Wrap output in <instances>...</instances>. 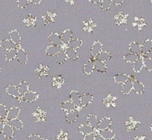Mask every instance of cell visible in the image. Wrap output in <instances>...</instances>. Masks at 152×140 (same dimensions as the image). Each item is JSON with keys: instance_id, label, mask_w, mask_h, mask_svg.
Masks as SVG:
<instances>
[{"instance_id": "2", "label": "cell", "mask_w": 152, "mask_h": 140, "mask_svg": "<svg viewBox=\"0 0 152 140\" xmlns=\"http://www.w3.org/2000/svg\"><path fill=\"white\" fill-rule=\"evenodd\" d=\"M117 100V97L113 96L111 94H109L103 99V103L107 108H113V107H116Z\"/></svg>"}, {"instance_id": "45", "label": "cell", "mask_w": 152, "mask_h": 140, "mask_svg": "<svg viewBox=\"0 0 152 140\" xmlns=\"http://www.w3.org/2000/svg\"><path fill=\"white\" fill-rule=\"evenodd\" d=\"M113 5V2L111 0H102L100 3V7L102 11H107L111 8Z\"/></svg>"}, {"instance_id": "37", "label": "cell", "mask_w": 152, "mask_h": 140, "mask_svg": "<svg viewBox=\"0 0 152 140\" xmlns=\"http://www.w3.org/2000/svg\"><path fill=\"white\" fill-rule=\"evenodd\" d=\"M143 67H144V65H143L142 57L140 56L137 59V61L133 63V71L136 73H139V72H141Z\"/></svg>"}, {"instance_id": "43", "label": "cell", "mask_w": 152, "mask_h": 140, "mask_svg": "<svg viewBox=\"0 0 152 140\" xmlns=\"http://www.w3.org/2000/svg\"><path fill=\"white\" fill-rule=\"evenodd\" d=\"M141 55H137L133 53H128L123 57V60L127 63H135Z\"/></svg>"}, {"instance_id": "32", "label": "cell", "mask_w": 152, "mask_h": 140, "mask_svg": "<svg viewBox=\"0 0 152 140\" xmlns=\"http://www.w3.org/2000/svg\"><path fill=\"white\" fill-rule=\"evenodd\" d=\"M129 50L131 51V53L135 54L137 55H142V51H141V46L138 43L135 41L131 42L128 46Z\"/></svg>"}, {"instance_id": "25", "label": "cell", "mask_w": 152, "mask_h": 140, "mask_svg": "<svg viewBox=\"0 0 152 140\" xmlns=\"http://www.w3.org/2000/svg\"><path fill=\"white\" fill-rule=\"evenodd\" d=\"M82 44H83L82 40H80V39L78 38H76V39H72V40H70V41L66 45V48H69V49H75V50H76V49L81 48V46H82Z\"/></svg>"}, {"instance_id": "31", "label": "cell", "mask_w": 152, "mask_h": 140, "mask_svg": "<svg viewBox=\"0 0 152 140\" xmlns=\"http://www.w3.org/2000/svg\"><path fill=\"white\" fill-rule=\"evenodd\" d=\"M5 123L8 124V125H9L11 128L16 130H21L23 129V127H24L23 122L19 119H13V120L8 121V122H5Z\"/></svg>"}, {"instance_id": "24", "label": "cell", "mask_w": 152, "mask_h": 140, "mask_svg": "<svg viewBox=\"0 0 152 140\" xmlns=\"http://www.w3.org/2000/svg\"><path fill=\"white\" fill-rule=\"evenodd\" d=\"M87 123L90 126H91L92 128L94 130H97L98 125H99V120L98 119L97 116L95 114H90L87 118Z\"/></svg>"}, {"instance_id": "28", "label": "cell", "mask_w": 152, "mask_h": 140, "mask_svg": "<svg viewBox=\"0 0 152 140\" xmlns=\"http://www.w3.org/2000/svg\"><path fill=\"white\" fill-rule=\"evenodd\" d=\"M64 52H65L66 55L67 59H69L71 61H78V58H79L78 52H77L76 50H75V49L66 48L64 49Z\"/></svg>"}, {"instance_id": "54", "label": "cell", "mask_w": 152, "mask_h": 140, "mask_svg": "<svg viewBox=\"0 0 152 140\" xmlns=\"http://www.w3.org/2000/svg\"><path fill=\"white\" fill-rule=\"evenodd\" d=\"M28 2L29 3L34 4V5H39L41 2V1L40 0H30Z\"/></svg>"}, {"instance_id": "20", "label": "cell", "mask_w": 152, "mask_h": 140, "mask_svg": "<svg viewBox=\"0 0 152 140\" xmlns=\"http://www.w3.org/2000/svg\"><path fill=\"white\" fill-rule=\"evenodd\" d=\"M81 96L80 93L76 90H72L69 93V100L75 105L76 107L80 106V101H81Z\"/></svg>"}, {"instance_id": "53", "label": "cell", "mask_w": 152, "mask_h": 140, "mask_svg": "<svg viewBox=\"0 0 152 140\" xmlns=\"http://www.w3.org/2000/svg\"><path fill=\"white\" fill-rule=\"evenodd\" d=\"M113 5H121L123 4V0H113Z\"/></svg>"}, {"instance_id": "48", "label": "cell", "mask_w": 152, "mask_h": 140, "mask_svg": "<svg viewBox=\"0 0 152 140\" xmlns=\"http://www.w3.org/2000/svg\"><path fill=\"white\" fill-rule=\"evenodd\" d=\"M57 140H70L69 138L68 133L64 131L63 130H61L60 132L58 133L57 136Z\"/></svg>"}, {"instance_id": "29", "label": "cell", "mask_w": 152, "mask_h": 140, "mask_svg": "<svg viewBox=\"0 0 152 140\" xmlns=\"http://www.w3.org/2000/svg\"><path fill=\"white\" fill-rule=\"evenodd\" d=\"M64 83H65V80L63 78L62 75H58V76L53 77L52 79V86L55 88H61L64 85Z\"/></svg>"}, {"instance_id": "23", "label": "cell", "mask_w": 152, "mask_h": 140, "mask_svg": "<svg viewBox=\"0 0 152 140\" xmlns=\"http://www.w3.org/2000/svg\"><path fill=\"white\" fill-rule=\"evenodd\" d=\"M0 47H2V49H5V51H8L11 50V49L19 48L18 46H17L15 44H14L9 39H5V40H1V41H0Z\"/></svg>"}, {"instance_id": "56", "label": "cell", "mask_w": 152, "mask_h": 140, "mask_svg": "<svg viewBox=\"0 0 152 140\" xmlns=\"http://www.w3.org/2000/svg\"><path fill=\"white\" fill-rule=\"evenodd\" d=\"M143 56H146L147 58H150V59L152 60V50L150 51V52H149L148 54H146L145 55H143Z\"/></svg>"}, {"instance_id": "51", "label": "cell", "mask_w": 152, "mask_h": 140, "mask_svg": "<svg viewBox=\"0 0 152 140\" xmlns=\"http://www.w3.org/2000/svg\"><path fill=\"white\" fill-rule=\"evenodd\" d=\"M135 22L137 26L142 27V26H145V20L143 18H136L135 17Z\"/></svg>"}, {"instance_id": "17", "label": "cell", "mask_w": 152, "mask_h": 140, "mask_svg": "<svg viewBox=\"0 0 152 140\" xmlns=\"http://www.w3.org/2000/svg\"><path fill=\"white\" fill-rule=\"evenodd\" d=\"M133 79L134 78H131V76H130L129 79L122 84V93L124 95L130 94L133 90Z\"/></svg>"}, {"instance_id": "63", "label": "cell", "mask_w": 152, "mask_h": 140, "mask_svg": "<svg viewBox=\"0 0 152 140\" xmlns=\"http://www.w3.org/2000/svg\"><path fill=\"white\" fill-rule=\"evenodd\" d=\"M151 3H152V1H151Z\"/></svg>"}, {"instance_id": "19", "label": "cell", "mask_w": 152, "mask_h": 140, "mask_svg": "<svg viewBox=\"0 0 152 140\" xmlns=\"http://www.w3.org/2000/svg\"><path fill=\"white\" fill-rule=\"evenodd\" d=\"M94 60H89L88 61L86 62V63L84 65V67H83V72H84V74L89 75H91L93 73V72L95 69L94 66Z\"/></svg>"}, {"instance_id": "34", "label": "cell", "mask_w": 152, "mask_h": 140, "mask_svg": "<svg viewBox=\"0 0 152 140\" xmlns=\"http://www.w3.org/2000/svg\"><path fill=\"white\" fill-rule=\"evenodd\" d=\"M2 133L6 139H12L14 136V129L11 128L9 125L5 123Z\"/></svg>"}, {"instance_id": "39", "label": "cell", "mask_w": 152, "mask_h": 140, "mask_svg": "<svg viewBox=\"0 0 152 140\" xmlns=\"http://www.w3.org/2000/svg\"><path fill=\"white\" fill-rule=\"evenodd\" d=\"M55 17H56L55 13H52L48 11V12L43 17V21L44 25H48L49 24V23H54V22H55Z\"/></svg>"}, {"instance_id": "47", "label": "cell", "mask_w": 152, "mask_h": 140, "mask_svg": "<svg viewBox=\"0 0 152 140\" xmlns=\"http://www.w3.org/2000/svg\"><path fill=\"white\" fill-rule=\"evenodd\" d=\"M8 110V108H7V107L4 104H0V118H1V119L5 120Z\"/></svg>"}, {"instance_id": "13", "label": "cell", "mask_w": 152, "mask_h": 140, "mask_svg": "<svg viewBox=\"0 0 152 140\" xmlns=\"http://www.w3.org/2000/svg\"><path fill=\"white\" fill-rule=\"evenodd\" d=\"M33 116L36 119L37 122H46V113L43 110L40 109V107H37L36 111L33 113Z\"/></svg>"}, {"instance_id": "1", "label": "cell", "mask_w": 152, "mask_h": 140, "mask_svg": "<svg viewBox=\"0 0 152 140\" xmlns=\"http://www.w3.org/2000/svg\"><path fill=\"white\" fill-rule=\"evenodd\" d=\"M39 98V94L35 91H30L29 90L24 96L20 97L19 101L20 102L25 101V102H28V103H31V102L35 101H37Z\"/></svg>"}, {"instance_id": "16", "label": "cell", "mask_w": 152, "mask_h": 140, "mask_svg": "<svg viewBox=\"0 0 152 140\" xmlns=\"http://www.w3.org/2000/svg\"><path fill=\"white\" fill-rule=\"evenodd\" d=\"M93 101V96L90 93H86L81 96V101H80V107H85L89 106Z\"/></svg>"}, {"instance_id": "18", "label": "cell", "mask_w": 152, "mask_h": 140, "mask_svg": "<svg viewBox=\"0 0 152 140\" xmlns=\"http://www.w3.org/2000/svg\"><path fill=\"white\" fill-rule=\"evenodd\" d=\"M133 90L139 95L142 94L145 91V87L142 83L134 78L133 79Z\"/></svg>"}, {"instance_id": "40", "label": "cell", "mask_w": 152, "mask_h": 140, "mask_svg": "<svg viewBox=\"0 0 152 140\" xmlns=\"http://www.w3.org/2000/svg\"><path fill=\"white\" fill-rule=\"evenodd\" d=\"M130 78V75H127V74H117L113 77L114 81L116 84H124Z\"/></svg>"}, {"instance_id": "22", "label": "cell", "mask_w": 152, "mask_h": 140, "mask_svg": "<svg viewBox=\"0 0 152 140\" xmlns=\"http://www.w3.org/2000/svg\"><path fill=\"white\" fill-rule=\"evenodd\" d=\"M96 27V24L92 19L83 21V29L88 33H92L93 29Z\"/></svg>"}, {"instance_id": "11", "label": "cell", "mask_w": 152, "mask_h": 140, "mask_svg": "<svg viewBox=\"0 0 152 140\" xmlns=\"http://www.w3.org/2000/svg\"><path fill=\"white\" fill-rule=\"evenodd\" d=\"M5 91L8 93L9 96H11V97L14 98H17V100H19L20 98V93L18 91V87L17 86L14 85V84H9L8 87L5 89Z\"/></svg>"}, {"instance_id": "4", "label": "cell", "mask_w": 152, "mask_h": 140, "mask_svg": "<svg viewBox=\"0 0 152 140\" xmlns=\"http://www.w3.org/2000/svg\"><path fill=\"white\" fill-rule=\"evenodd\" d=\"M80 114V110L78 108L75 109V110H71L69 112H67L66 115V120L68 123L72 124L75 122L77 121L78 118L79 117Z\"/></svg>"}, {"instance_id": "33", "label": "cell", "mask_w": 152, "mask_h": 140, "mask_svg": "<svg viewBox=\"0 0 152 140\" xmlns=\"http://www.w3.org/2000/svg\"><path fill=\"white\" fill-rule=\"evenodd\" d=\"M78 131L81 133L83 135L86 136L88 135V134L93 133L95 132V130L92 128L91 126L87 124V125H81L79 127H78Z\"/></svg>"}, {"instance_id": "44", "label": "cell", "mask_w": 152, "mask_h": 140, "mask_svg": "<svg viewBox=\"0 0 152 140\" xmlns=\"http://www.w3.org/2000/svg\"><path fill=\"white\" fill-rule=\"evenodd\" d=\"M55 59H56V62L58 64H63L66 61L67 58H66V55L65 52L64 50H61L58 55L55 56Z\"/></svg>"}, {"instance_id": "35", "label": "cell", "mask_w": 152, "mask_h": 140, "mask_svg": "<svg viewBox=\"0 0 152 140\" xmlns=\"http://www.w3.org/2000/svg\"><path fill=\"white\" fill-rule=\"evenodd\" d=\"M76 106L70 100L66 101H64L62 104H61V110H64L67 113V112H69L71 110H75L76 109Z\"/></svg>"}, {"instance_id": "59", "label": "cell", "mask_w": 152, "mask_h": 140, "mask_svg": "<svg viewBox=\"0 0 152 140\" xmlns=\"http://www.w3.org/2000/svg\"><path fill=\"white\" fill-rule=\"evenodd\" d=\"M4 122H5V120L0 118V123H4Z\"/></svg>"}, {"instance_id": "50", "label": "cell", "mask_w": 152, "mask_h": 140, "mask_svg": "<svg viewBox=\"0 0 152 140\" xmlns=\"http://www.w3.org/2000/svg\"><path fill=\"white\" fill-rule=\"evenodd\" d=\"M28 140H44L41 136L38 134H31L28 137Z\"/></svg>"}, {"instance_id": "27", "label": "cell", "mask_w": 152, "mask_h": 140, "mask_svg": "<svg viewBox=\"0 0 152 140\" xmlns=\"http://www.w3.org/2000/svg\"><path fill=\"white\" fill-rule=\"evenodd\" d=\"M94 66L95 69L97 71V72H101V73H105L107 72V67L106 63L104 62H102V61H99V60H94Z\"/></svg>"}, {"instance_id": "58", "label": "cell", "mask_w": 152, "mask_h": 140, "mask_svg": "<svg viewBox=\"0 0 152 140\" xmlns=\"http://www.w3.org/2000/svg\"><path fill=\"white\" fill-rule=\"evenodd\" d=\"M145 136H137L135 137L134 140H145Z\"/></svg>"}, {"instance_id": "3", "label": "cell", "mask_w": 152, "mask_h": 140, "mask_svg": "<svg viewBox=\"0 0 152 140\" xmlns=\"http://www.w3.org/2000/svg\"><path fill=\"white\" fill-rule=\"evenodd\" d=\"M17 61L20 63L21 65H26L28 61V57L26 51L21 47H19L17 49Z\"/></svg>"}, {"instance_id": "14", "label": "cell", "mask_w": 152, "mask_h": 140, "mask_svg": "<svg viewBox=\"0 0 152 140\" xmlns=\"http://www.w3.org/2000/svg\"><path fill=\"white\" fill-rule=\"evenodd\" d=\"M125 126H126V129L128 131H135L138 128L139 125H140V122L138 121L135 120L133 119L132 117H130V119L128 121L125 122Z\"/></svg>"}, {"instance_id": "9", "label": "cell", "mask_w": 152, "mask_h": 140, "mask_svg": "<svg viewBox=\"0 0 152 140\" xmlns=\"http://www.w3.org/2000/svg\"><path fill=\"white\" fill-rule=\"evenodd\" d=\"M102 48H103V45H102V43L100 41H98V40L97 41H95L93 46H92L91 50H90L92 58L95 59L96 56L102 52Z\"/></svg>"}, {"instance_id": "52", "label": "cell", "mask_w": 152, "mask_h": 140, "mask_svg": "<svg viewBox=\"0 0 152 140\" xmlns=\"http://www.w3.org/2000/svg\"><path fill=\"white\" fill-rule=\"evenodd\" d=\"M95 136H96V133H93L84 136L83 140H95Z\"/></svg>"}, {"instance_id": "46", "label": "cell", "mask_w": 152, "mask_h": 140, "mask_svg": "<svg viewBox=\"0 0 152 140\" xmlns=\"http://www.w3.org/2000/svg\"><path fill=\"white\" fill-rule=\"evenodd\" d=\"M142 57L143 65H144L145 68L148 71H149V72H152V60L147 58L146 56Z\"/></svg>"}, {"instance_id": "8", "label": "cell", "mask_w": 152, "mask_h": 140, "mask_svg": "<svg viewBox=\"0 0 152 140\" xmlns=\"http://www.w3.org/2000/svg\"><path fill=\"white\" fill-rule=\"evenodd\" d=\"M49 40L50 41V43L52 45H54V46L61 47V46L63 45V43L61 39V35L58 33H57V32H52V33H51L49 36Z\"/></svg>"}, {"instance_id": "49", "label": "cell", "mask_w": 152, "mask_h": 140, "mask_svg": "<svg viewBox=\"0 0 152 140\" xmlns=\"http://www.w3.org/2000/svg\"><path fill=\"white\" fill-rule=\"evenodd\" d=\"M28 4L29 2L28 0H20V1L17 2V5L20 8H25L26 7H27L28 5Z\"/></svg>"}, {"instance_id": "62", "label": "cell", "mask_w": 152, "mask_h": 140, "mask_svg": "<svg viewBox=\"0 0 152 140\" xmlns=\"http://www.w3.org/2000/svg\"><path fill=\"white\" fill-rule=\"evenodd\" d=\"M151 116H152V113H151Z\"/></svg>"}, {"instance_id": "60", "label": "cell", "mask_w": 152, "mask_h": 140, "mask_svg": "<svg viewBox=\"0 0 152 140\" xmlns=\"http://www.w3.org/2000/svg\"><path fill=\"white\" fill-rule=\"evenodd\" d=\"M150 129H151V131H152V124H151V126H150Z\"/></svg>"}, {"instance_id": "57", "label": "cell", "mask_w": 152, "mask_h": 140, "mask_svg": "<svg viewBox=\"0 0 152 140\" xmlns=\"http://www.w3.org/2000/svg\"><path fill=\"white\" fill-rule=\"evenodd\" d=\"M4 126H5V123H0V133H2L3 131Z\"/></svg>"}, {"instance_id": "41", "label": "cell", "mask_w": 152, "mask_h": 140, "mask_svg": "<svg viewBox=\"0 0 152 140\" xmlns=\"http://www.w3.org/2000/svg\"><path fill=\"white\" fill-rule=\"evenodd\" d=\"M17 49H18V48L6 51V52H5V61H13V60L15 59V58H17Z\"/></svg>"}, {"instance_id": "26", "label": "cell", "mask_w": 152, "mask_h": 140, "mask_svg": "<svg viewBox=\"0 0 152 140\" xmlns=\"http://www.w3.org/2000/svg\"><path fill=\"white\" fill-rule=\"evenodd\" d=\"M152 50V40L151 39H147L145 40L141 45V51L142 55H145L150 51Z\"/></svg>"}, {"instance_id": "5", "label": "cell", "mask_w": 152, "mask_h": 140, "mask_svg": "<svg viewBox=\"0 0 152 140\" xmlns=\"http://www.w3.org/2000/svg\"><path fill=\"white\" fill-rule=\"evenodd\" d=\"M20 113V109L17 107H13L10 108L8 110L7 113L6 118H5V122H8V121L13 120V119H18Z\"/></svg>"}, {"instance_id": "42", "label": "cell", "mask_w": 152, "mask_h": 140, "mask_svg": "<svg viewBox=\"0 0 152 140\" xmlns=\"http://www.w3.org/2000/svg\"><path fill=\"white\" fill-rule=\"evenodd\" d=\"M37 22V17H34L32 14H28L26 18L23 20V23H25L26 27H30V26H35Z\"/></svg>"}, {"instance_id": "55", "label": "cell", "mask_w": 152, "mask_h": 140, "mask_svg": "<svg viewBox=\"0 0 152 140\" xmlns=\"http://www.w3.org/2000/svg\"><path fill=\"white\" fill-rule=\"evenodd\" d=\"M95 140H105L102 136H100L99 134V133H96V136H95Z\"/></svg>"}, {"instance_id": "15", "label": "cell", "mask_w": 152, "mask_h": 140, "mask_svg": "<svg viewBox=\"0 0 152 140\" xmlns=\"http://www.w3.org/2000/svg\"><path fill=\"white\" fill-rule=\"evenodd\" d=\"M72 31L71 29H66L61 33V39L63 44L66 45L71 40H72Z\"/></svg>"}, {"instance_id": "30", "label": "cell", "mask_w": 152, "mask_h": 140, "mask_svg": "<svg viewBox=\"0 0 152 140\" xmlns=\"http://www.w3.org/2000/svg\"><path fill=\"white\" fill-rule=\"evenodd\" d=\"M61 50H62V49L60 46L51 45V46H48L47 49H46V54L48 56H56Z\"/></svg>"}, {"instance_id": "6", "label": "cell", "mask_w": 152, "mask_h": 140, "mask_svg": "<svg viewBox=\"0 0 152 140\" xmlns=\"http://www.w3.org/2000/svg\"><path fill=\"white\" fill-rule=\"evenodd\" d=\"M8 37H9V40L12 42L16 46L20 47V43H21V36H20V33L17 30H12L9 32L8 34Z\"/></svg>"}, {"instance_id": "61", "label": "cell", "mask_w": 152, "mask_h": 140, "mask_svg": "<svg viewBox=\"0 0 152 140\" xmlns=\"http://www.w3.org/2000/svg\"><path fill=\"white\" fill-rule=\"evenodd\" d=\"M1 71H2V69H1V68H0V75H1Z\"/></svg>"}, {"instance_id": "21", "label": "cell", "mask_w": 152, "mask_h": 140, "mask_svg": "<svg viewBox=\"0 0 152 140\" xmlns=\"http://www.w3.org/2000/svg\"><path fill=\"white\" fill-rule=\"evenodd\" d=\"M128 14H125L123 12H119L114 17V20H115V23L117 26L126 24L127 21H128Z\"/></svg>"}, {"instance_id": "12", "label": "cell", "mask_w": 152, "mask_h": 140, "mask_svg": "<svg viewBox=\"0 0 152 140\" xmlns=\"http://www.w3.org/2000/svg\"><path fill=\"white\" fill-rule=\"evenodd\" d=\"M98 133L105 140H112L116 137V133L110 128H107V129L103 130V131H98Z\"/></svg>"}, {"instance_id": "38", "label": "cell", "mask_w": 152, "mask_h": 140, "mask_svg": "<svg viewBox=\"0 0 152 140\" xmlns=\"http://www.w3.org/2000/svg\"><path fill=\"white\" fill-rule=\"evenodd\" d=\"M18 87V91L20 93V97H23L29 91V84L28 83L26 82V81H23L20 84Z\"/></svg>"}, {"instance_id": "36", "label": "cell", "mask_w": 152, "mask_h": 140, "mask_svg": "<svg viewBox=\"0 0 152 140\" xmlns=\"http://www.w3.org/2000/svg\"><path fill=\"white\" fill-rule=\"evenodd\" d=\"M111 58H112V54H111L110 52H105V51L104 52V51H102L100 54H99V55L96 56V58H95V59L99 60V61H102V62L106 63L107 62V61H109Z\"/></svg>"}, {"instance_id": "7", "label": "cell", "mask_w": 152, "mask_h": 140, "mask_svg": "<svg viewBox=\"0 0 152 140\" xmlns=\"http://www.w3.org/2000/svg\"><path fill=\"white\" fill-rule=\"evenodd\" d=\"M37 75L39 78H43L44 77H47L49 75V68L48 66H45L43 64H40L35 69Z\"/></svg>"}, {"instance_id": "10", "label": "cell", "mask_w": 152, "mask_h": 140, "mask_svg": "<svg viewBox=\"0 0 152 140\" xmlns=\"http://www.w3.org/2000/svg\"><path fill=\"white\" fill-rule=\"evenodd\" d=\"M112 125V119L110 117H104L99 121V125H98L97 131H103V130L110 128V126Z\"/></svg>"}]
</instances>
